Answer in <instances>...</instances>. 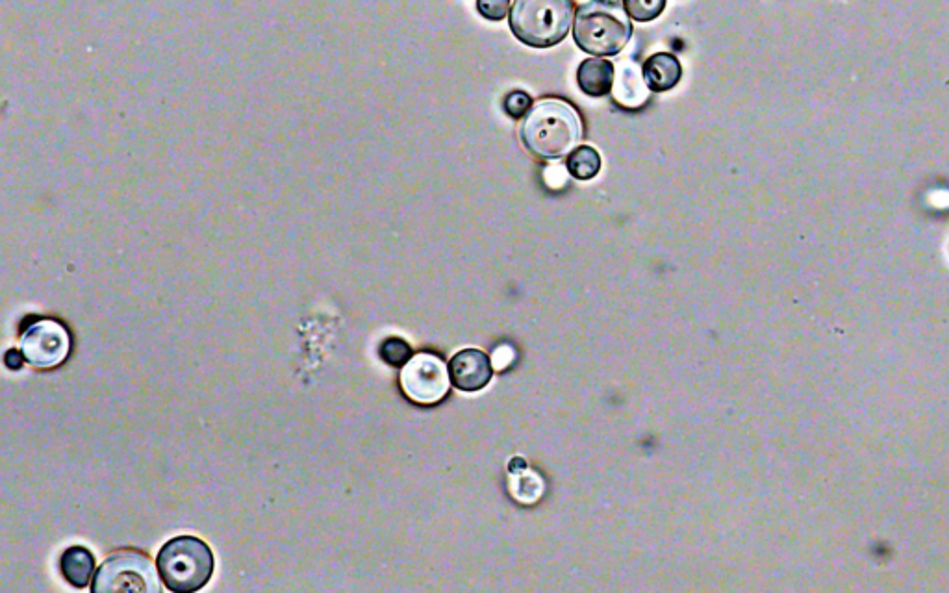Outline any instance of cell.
<instances>
[{
    "label": "cell",
    "instance_id": "cell-1",
    "mask_svg": "<svg viewBox=\"0 0 949 593\" xmlns=\"http://www.w3.org/2000/svg\"><path fill=\"white\" fill-rule=\"evenodd\" d=\"M519 138L527 151L544 160H557L570 154L583 138V123L568 102L545 99L536 102L525 115Z\"/></svg>",
    "mask_w": 949,
    "mask_h": 593
},
{
    "label": "cell",
    "instance_id": "cell-2",
    "mask_svg": "<svg viewBox=\"0 0 949 593\" xmlns=\"http://www.w3.org/2000/svg\"><path fill=\"white\" fill-rule=\"evenodd\" d=\"M573 15V0H514L508 21L523 45L549 49L570 34Z\"/></svg>",
    "mask_w": 949,
    "mask_h": 593
},
{
    "label": "cell",
    "instance_id": "cell-3",
    "mask_svg": "<svg viewBox=\"0 0 949 593\" xmlns=\"http://www.w3.org/2000/svg\"><path fill=\"white\" fill-rule=\"evenodd\" d=\"M631 36V17L618 6V2L583 4L573 21V39L577 47L599 58L620 54Z\"/></svg>",
    "mask_w": 949,
    "mask_h": 593
},
{
    "label": "cell",
    "instance_id": "cell-4",
    "mask_svg": "<svg viewBox=\"0 0 949 593\" xmlns=\"http://www.w3.org/2000/svg\"><path fill=\"white\" fill-rule=\"evenodd\" d=\"M156 568L169 592H197L214 575V553L195 536H178L160 549Z\"/></svg>",
    "mask_w": 949,
    "mask_h": 593
},
{
    "label": "cell",
    "instance_id": "cell-5",
    "mask_svg": "<svg viewBox=\"0 0 949 593\" xmlns=\"http://www.w3.org/2000/svg\"><path fill=\"white\" fill-rule=\"evenodd\" d=\"M160 590L162 586L151 560L134 551H121L110 556L91 584L93 593H158Z\"/></svg>",
    "mask_w": 949,
    "mask_h": 593
},
{
    "label": "cell",
    "instance_id": "cell-6",
    "mask_svg": "<svg viewBox=\"0 0 949 593\" xmlns=\"http://www.w3.org/2000/svg\"><path fill=\"white\" fill-rule=\"evenodd\" d=\"M399 384L412 403L436 404L449 392L451 377L440 356L419 353L401 367Z\"/></svg>",
    "mask_w": 949,
    "mask_h": 593
},
{
    "label": "cell",
    "instance_id": "cell-7",
    "mask_svg": "<svg viewBox=\"0 0 949 593\" xmlns=\"http://www.w3.org/2000/svg\"><path fill=\"white\" fill-rule=\"evenodd\" d=\"M71 351V338L62 323L39 319L21 336V353L26 362L38 369H52L64 364Z\"/></svg>",
    "mask_w": 949,
    "mask_h": 593
},
{
    "label": "cell",
    "instance_id": "cell-8",
    "mask_svg": "<svg viewBox=\"0 0 949 593\" xmlns=\"http://www.w3.org/2000/svg\"><path fill=\"white\" fill-rule=\"evenodd\" d=\"M494 369L488 354L479 349H464L449 362V377L460 392H479L492 380Z\"/></svg>",
    "mask_w": 949,
    "mask_h": 593
},
{
    "label": "cell",
    "instance_id": "cell-9",
    "mask_svg": "<svg viewBox=\"0 0 949 593\" xmlns=\"http://www.w3.org/2000/svg\"><path fill=\"white\" fill-rule=\"evenodd\" d=\"M642 75L646 80L647 89L655 93H664L675 88L681 82L683 67L671 52H657L649 56L646 64L642 65Z\"/></svg>",
    "mask_w": 949,
    "mask_h": 593
},
{
    "label": "cell",
    "instance_id": "cell-10",
    "mask_svg": "<svg viewBox=\"0 0 949 593\" xmlns=\"http://www.w3.org/2000/svg\"><path fill=\"white\" fill-rule=\"evenodd\" d=\"M616 67L605 58H588L577 69V84L588 97H607L614 88Z\"/></svg>",
    "mask_w": 949,
    "mask_h": 593
},
{
    "label": "cell",
    "instance_id": "cell-11",
    "mask_svg": "<svg viewBox=\"0 0 949 593\" xmlns=\"http://www.w3.org/2000/svg\"><path fill=\"white\" fill-rule=\"evenodd\" d=\"M60 573L75 588H86L95 573V556L84 545H71L60 556Z\"/></svg>",
    "mask_w": 949,
    "mask_h": 593
},
{
    "label": "cell",
    "instance_id": "cell-12",
    "mask_svg": "<svg viewBox=\"0 0 949 593\" xmlns=\"http://www.w3.org/2000/svg\"><path fill=\"white\" fill-rule=\"evenodd\" d=\"M644 88H647L646 80H644V75H640L638 67L623 62L618 71V82H616V93H614L618 101L627 106H636L647 97Z\"/></svg>",
    "mask_w": 949,
    "mask_h": 593
},
{
    "label": "cell",
    "instance_id": "cell-13",
    "mask_svg": "<svg viewBox=\"0 0 949 593\" xmlns=\"http://www.w3.org/2000/svg\"><path fill=\"white\" fill-rule=\"evenodd\" d=\"M566 167H568V173L571 177L577 178V180H592V178L599 175V171L603 167V160H601V154L595 151L594 147L583 145V147H575L568 154Z\"/></svg>",
    "mask_w": 949,
    "mask_h": 593
},
{
    "label": "cell",
    "instance_id": "cell-14",
    "mask_svg": "<svg viewBox=\"0 0 949 593\" xmlns=\"http://www.w3.org/2000/svg\"><path fill=\"white\" fill-rule=\"evenodd\" d=\"M510 492L518 499L519 503L531 505L538 501L544 493V480L540 479L536 473H532L529 467H523V471L512 469V480H510Z\"/></svg>",
    "mask_w": 949,
    "mask_h": 593
},
{
    "label": "cell",
    "instance_id": "cell-15",
    "mask_svg": "<svg viewBox=\"0 0 949 593\" xmlns=\"http://www.w3.org/2000/svg\"><path fill=\"white\" fill-rule=\"evenodd\" d=\"M666 0H623V10L636 23H651L662 15Z\"/></svg>",
    "mask_w": 949,
    "mask_h": 593
},
{
    "label": "cell",
    "instance_id": "cell-16",
    "mask_svg": "<svg viewBox=\"0 0 949 593\" xmlns=\"http://www.w3.org/2000/svg\"><path fill=\"white\" fill-rule=\"evenodd\" d=\"M379 354L388 366L403 367L412 358V349L401 338H388V340L382 341Z\"/></svg>",
    "mask_w": 949,
    "mask_h": 593
},
{
    "label": "cell",
    "instance_id": "cell-17",
    "mask_svg": "<svg viewBox=\"0 0 949 593\" xmlns=\"http://www.w3.org/2000/svg\"><path fill=\"white\" fill-rule=\"evenodd\" d=\"M503 108H505L508 117H512L516 121H523L525 115L531 112L532 99L525 91H510L505 97V101H503Z\"/></svg>",
    "mask_w": 949,
    "mask_h": 593
},
{
    "label": "cell",
    "instance_id": "cell-18",
    "mask_svg": "<svg viewBox=\"0 0 949 593\" xmlns=\"http://www.w3.org/2000/svg\"><path fill=\"white\" fill-rule=\"evenodd\" d=\"M477 12L488 21H503L510 15V0H477Z\"/></svg>",
    "mask_w": 949,
    "mask_h": 593
},
{
    "label": "cell",
    "instance_id": "cell-19",
    "mask_svg": "<svg viewBox=\"0 0 949 593\" xmlns=\"http://www.w3.org/2000/svg\"><path fill=\"white\" fill-rule=\"evenodd\" d=\"M4 362H6V366L10 367V369H21L26 362L25 354L19 353V351H13L12 349V351H8L6 356H4Z\"/></svg>",
    "mask_w": 949,
    "mask_h": 593
}]
</instances>
